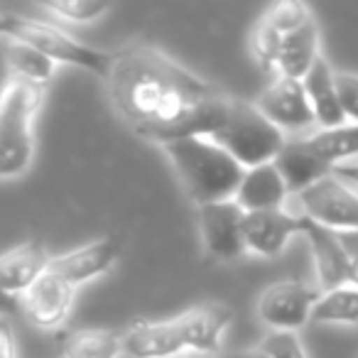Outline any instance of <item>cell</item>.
<instances>
[{
    "mask_svg": "<svg viewBox=\"0 0 358 358\" xmlns=\"http://www.w3.org/2000/svg\"><path fill=\"white\" fill-rule=\"evenodd\" d=\"M42 10L55 15L57 20L69 22H94L110 10L108 3H96V0H62V3H45Z\"/></svg>",
    "mask_w": 358,
    "mask_h": 358,
    "instance_id": "obj_25",
    "label": "cell"
},
{
    "mask_svg": "<svg viewBox=\"0 0 358 358\" xmlns=\"http://www.w3.org/2000/svg\"><path fill=\"white\" fill-rule=\"evenodd\" d=\"M255 351L263 353L265 358H307L297 331H270Z\"/></svg>",
    "mask_w": 358,
    "mask_h": 358,
    "instance_id": "obj_26",
    "label": "cell"
},
{
    "mask_svg": "<svg viewBox=\"0 0 358 358\" xmlns=\"http://www.w3.org/2000/svg\"><path fill=\"white\" fill-rule=\"evenodd\" d=\"M50 260L52 255L40 241H27L10 248L0 255V289L8 297L25 294L37 282V278L47 273Z\"/></svg>",
    "mask_w": 358,
    "mask_h": 358,
    "instance_id": "obj_16",
    "label": "cell"
},
{
    "mask_svg": "<svg viewBox=\"0 0 358 358\" xmlns=\"http://www.w3.org/2000/svg\"><path fill=\"white\" fill-rule=\"evenodd\" d=\"M0 358H17L15 329H13L10 319L3 314H0Z\"/></svg>",
    "mask_w": 358,
    "mask_h": 358,
    "instance_id": "obj_29",
    "label": "cell"
},
{
    "mask_svg": "<svg viewBox=\"0 0 358 358\" xmlns=\"http://www.w3.org/2000/svg\"><path fill=\"white\" fill-rule=\"evenodd\" d=\"M334 177L343 179L346 185L351 187H358V159H351V162H343V164H336V167L331 169Z\"/></svg>",
    "mask_w": 358,
    "mask_h": 358,
    "instance_id": "obj_30",
    "label": "cell"
},
{
    "mask_svg": "<svg viewBox=\"0 0 358 358\" xmlns=\"http://www.w3.org/2000/svg\"><path fill=\"white\" fill-rule=\"evenodd\" d=\"M250 50L255 62L273 76L302 81L319 57V25L312 17L297 30L278 35L258 20L250 35Z\"/></svg>",
    "mask_w": 358,
    "mask_h": 358,
    "instance_id": "obj_5",
    "label": "cell"
},
{
    "mask_svg": "<svg viewBox=\"0 0 358 358\" xmlns=\"http://www.w3.org/2000/svg\"><path fill=\"white\" fill-rule=\"evenodd\" d=\"M15 22H17V15H13V13H0V37H13Z\"/></svg>",
    "mask_w": 358,
    "mask_h": 358,
    "instance_id": "obj_31",
    "label": "cell"
},
{
    "mask_svg": "<svg viewBox=\"0 0 358 358\" xmlns=\"http://www.w3.org/2000/svg\"><path fill=\"white\" fill-rule=\"evenodd\" d=\"M6 59H8V69H10L13 79H22L27 84L35 86H45L47 81L55 76L57 64L45 57L40 50L25 45V42L10 40L6 50Z\"/></svg>",
    "mask_w": 358,
    "mask_h": 358,
    "instance_id": "obj_23",
    "label": "cell"
},
{
    "mask_svg": "<svg viewBox=\"0 0 358 358\" xmlns=\"http://www.w3.org/2000/svg\"><path fill=\"white\" fill-rule=\"evenodd\" d=\"M64 358H120L123 341L118 331L110 329H84L74 331L62 346Z\"/></svg>",
    "mask_w": 358,
    "mask_h": 358,
    "instance_id": "obj_22",
    "label": "cell"
},
{
    "mask_svg": "<svg viewBox=\"0 0 358 358\" xmlns=\"http://www.w3.org/2000/svg\"><path fill=\"white\" fill-rule=\"evenodd\" d=\"M108 91L118 115L145 140L169 145L209 138L229 96L159 50L123 47L113 55Z\"/></svg>",
    "mask_w": 358,
    "mask_h": 358,
    "instance_id": "obj_1",
    "label": "cell"
},
{
    "mask_svg": "<svg viewBox=\"0 0 358 358\" xmlns=\"http://www.w3.org/2000/svg\"><path fill=\"white\" fill-rule=\"evenodd\" d=\"M253 106L282 133H299L317 125L304 86L297 79L273 76V81L260 91Z\"/></svg>",
    "mask_w": 358,
    "mask_h": 358,
    "instance_id": "obj_10",
    "label": "cell"
},
{
    "mask_svg": "<svg viewBox=\"0 0 358 358\" xmlns=\"http://www.w3.org/2000/svg\"><path fill=\"white\" fill-rule=\"evenodd\" d=\"M304 238L309 241L314 253V270H317V287L319 292H331L336 287L348 285V255L343 250L338 234L312 224L304 219Z\"/></svg>",
    "mask_w": 358,
    "mask_h": 358,
    "instance_id": "obj_15",
    "label": "cell"
},
{
    "mask_svg": "<svg viewBox=\"0 0 358 358\" xmlns=\"http://www.w3.org/2000/svg\"><path fill=\"white\" fill-rule=\"evenodd\" d=\"M273 164L278 167L280 177H282L289 194H299V192L317 185L319 179L331 174V167H329L327 162H322V159L307 148L304 138L285 140L282 150H280L278 157L273 159Z\"/></svg>",
    "mask_w": 358,
    "mask_h": 358,
    "instance_id": "obj_18",
    "label": "cell"
},
{
    "mask_svg": "<svg viewBox=\"0 0 358 358\" xmlns=\"http://www.w3.org/2000/svg\"><path fill=\"white\" fill-rule=\"evenodd\" d=\"M120 341H123V356L128 358H174L187 351L174 319L135 322L120 334Z\"/></svg>",
    "mask_w": 358,
    "mask_h": 358,
    "instance_id": "obj_17",
    "label": "cell"
},
{
    "mask_svg": "<svg viewBox=\"0 0 358 358\" xmlns=\"http://www.w3.org/2000/svg\"><path fill=\"white\" fill-rule=\"evenodd\" d=\"M302 216L334 234L358 231V192L343 179L329 177L297 194Z\"/></svg>",
    "mask_w": 358,
    "mask_h": 358,
    "instance_id": "obj_7",
    "label": "cell"
},
{
    "mask_svg": "<svg viewBox=\"0 0 358 358\" xmlns=\"http://www.w3.org/2000/svg\"><path fill=\"white\" fill-rule=\"evenodd\" d=\"M304 94L309 99V106L314 110L319 130L338 128L346 123L343 118L341 103L336 96V81H334V69L322 55L317 57V62L312 64V69L307 71V76L302 79Z\"/></svg>",
    "mask_w": 358,
    "mask_h": 358,
    "instance_id": "obj_20",
    "label": "cell"
},
{
    "mask_svg": "<svg viewBox=\"0 0 358 358\" xmlns=\"http://www.w3.org/2000/svg\"><path fill=\"white\" fill-rule=\"evenodd\" d=\"M287 194L289 192L285 187L282 177H280L278 167L273 162H268L245 169L234 201L245 214H250V211H273L282 209Z\"/></svg>",
    "mask_w": 358,
    "mask_h": 358,
    "instance_id": "obj_19",
    "label": "cell"
},
{
    "mask_svg": "<svg viewBox=\"0 0 358 358\" xmlns=\"http://www.w3.org/2000/svg\"><path fill=\"white\" fill-rule=\"evenodd\" d=\"M304 143L322 162H327L334 169L336 164L351 162L353 157H358V125L343 123L338 128L317 130L309 138H304Z\"/></svg>",
    "mask_w": 358,
    "mask_h": 358,
    "instance_id": "obj_21",
    "label": "cell"
},
{
    "mask_svg": "<svg viewBox=\"0 0 358 358\" xmlns=\"http://www.w3.org/2000/svg\"><path fill=\"white\" fill-rule=\"evenodd\" d=\"M45 89L22 79H8L0 91V179L25 174L35 157V118Z\"/></svg>",
    "mask_w": 358,
    "mask_h": 358,
    "instance_id": "obj_3",
    "label": "cell"
},
{
    "mask_svg": "<svg viewBox=\"0 0 358 358\" xmlns=\"http://www.w3.org/2000/svg\"><path fill=\"white\" fill-rule=\"evenodd\" d=\"M304 234V216H294L285 209L250 211L243 216V243L245 253L275 258L294 236Z\"/></svg>",
    "mask_w": 358,
    "mask_h": 358,
    "instance_id": "obj_11",
    "label": "cell"
},
{
    "mask_svg": "<svg viewBox=\"0 0 358 358\" xmlns=\"http://www.w3.org/2000/svg\"><path fill=\"white\" fill-rule=\"evenodd\" d=\"M179 182L196 206L229 201L236 196L245 167L209 138H185L164 145Z\"/></svg>",
    "mask_w": 358,
    "mask_h": 358,
    "instance_id": "obj_2",
    "label": "cell"
},
{
    "mask_svg": "<svg viewBox=\"0 0 358 358\" xmlns=\"http://www.w3.org/2000/svg\"><path fill=\"white\" fill-rule=\"evenodd\" d=\"M10 40L25 42V45L35 47V50H40L45 57H50L55 64L79 66V69L99 74V76H103V79H108L110 66H113V55L94 50V47L74 40L71 35L62 32L59 27L50 25V22L17 17Z\"/></svg>",
    "mask_w": 358,
    "mask_h": 358,
    "instance_id": "obj_6",
    "label": "cell"
},
{
    "mask_svg": "<svg viewBox=\"0 0 358 358\" xmlns=\"http://www.w3.org/2000/svg\"><path fill=\"white\" fill-rule=\"evenodd\" d=\"M15 307H17L15 297H8V294L0 289V314H10Z\"/></svg>",
    "mask_w": 358,
    "mask_h": 358,
    "instance_id": "obj_32",
    "label": "cell"
},
{
    "mask_svg": "<svg viewBox=\"0 0 358 358\" xmlns=\"http://www.w3.org/2000/svg\"><path fill=\"white\" fill-rule=\"evenodd\" d=\"M76 299V287L47 270L37 282L20 294V309L25 319L37 329H57L71 314Z\"/></svg>",
    "mask_w": 358,
    "mask_h": 358,
    "instance_id": "obj_12",
    "label": "cell"
},
{
    "mask_svg": "<svg viewBox=\"0 0 358 358\" xmlns=\"http://www.w3.org/2000/svg\"><path fill=\"white\" fill-rule=\"evenodd\" d=\"M314 324H358V287L343 285L331 292H322L312 309Z\"/></svg>",
    "mask_w": 358,
    "mask_h": 358,
    "instance_id": "obj_24",
    "label": "cell"
},
{
    "mask_svg": "<svg viewBox=\"0 0 358 358\" xmlns=\"http://www.w3.org/2000/svg\"><path fill=\"white\" fill-rule=\"evenodd\" d=\"M243 216L245 211L234 199L196 206L201 241H204L206 253L214 260L229 263L245 253Z\"/></svg>",
    "mask_w": 358,
    "mask_h": 358,
    "instance_id": "obj_9",
    "label": "cell"
},
{
    "mask_svg": "<svg viewBox=\"0 0 358 358\" xmlns=\"http://www.w3.org/2000/svg\"><path fill=\"white\" fill-rule=\"evenodd\" d=\"M118 241L115 238H99L86 245L69 250L64 255H55L50 260V273L69 282L71 287H79L91 280L106 275L118 260Z\"/></svg>",
    "mask_w": 358,
    "mask_h": 358,
    "instance_id": "obj_14",
    "label": "cell"
},
{
    "mask_svg": "<svg viewBox=\"0 0 358 358\" xmlns=\"http://www.w3.org/2000/svg\"><path fill=\"white\" fill-rule=\"evenodd\" d=\"M219 358H265V356L258 351H241V353H224V356H219Z\"/></svg>",
    "mask_w": 358,
    "mask_h": 358,
    "instance_id": "obj_33",
    "label": "cell"
},
{
    "mask_svg": "<svg viewBox=\"0 0 358 358\" xmlns=\"http://www.w3.org/2000/svg\"><path fill=\"white\" fill-rule=\"evenodd\" d=\"M322 292L304 280H278L263 289L258 299V317L273 331H299L312 322V309Z\"/></svg>",
    "mask_w": 358,
    "mask_h": 358,
    "instance_id": "obj_8",
    "label": "cell"
},
{
    "mask_svg": "<svg viewBox=\"0 0 358 358\" xmlns=\"http://www.w3.org/2000/svg\"><path fill=\"white\" fill-rule=\"evenodd\" d=\"M209 140L224 148L241 167L250 169L273 162L287 138L253 103L229 96L219 125L209 135Z\"/></svg>",
    "mask_w": 358,
    "mask_h": 358,
    "instance_id": "obj_4",
    "label": "cell"
},
{
    "mask_svg": "<svg viewBox=\"0 0 358 358\" xmlns=\"http://www.w3.org/2000/svg\"><path fill=\"white\" fill-rule=\"evenodd\" d=\"M334 81H336V96L341 103L343 118H346V123L358 125V74L334 71Z\"/></svg>",
    "mask_w": 358,
    "mask_h": 358,
    "instance_id": "obj_27",
    "label": "cell"
},
{
    "mask_svg": "<svg viewBox=\"0 0 358 358\" xmlns=\"http://www.w3.org/2000/svg\"><path fill=\"white\" fill-rule=\"evenodd\" d=\"M231 322H234V309L219 302L196 304V307H189L179 317H174L185 348L196 353L219 351L221 338H224L226 329L231 327Z\"/></svg>",
    "mask_w": 358,
    "mask_h": 358,
    "instance_id": "obj_13",
    "label": "cell"
},
{
    "mask_svg": "<svg viewBox=\"0 0 358 358\" xmlns=\"http://www.w3.org/2000/svg\"><path fill=\"white\" fill-rule=\"evenodd\" d=\"M343 250L348 255V285H356L358 287V231H348V234H338Z\"/></svg>",
    "mask_w": 358,
    "mask_h": 358,
    "instance_id": "obj_28",
    "label": "cell"
}]
</instances>
